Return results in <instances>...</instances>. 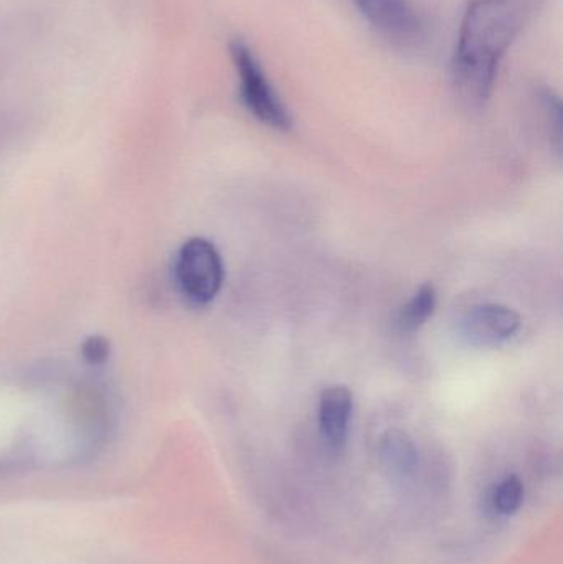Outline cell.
I'll return each mask as SVG.
<instances>
[{
	"label": "cell",
	"mask_w": 563,
	"mask_h": 564,
	"mask_svg": "<svg viewBox=\"0 0 563 564\" xmlns=\"http://www.w3.org/2000/svg\"><path fill=\"white\" fill-rule=\"evenodd\" d=\"M83 358L88 364L101 365L109 358V341L102 337H89L83 344L82 348Z\"/></svg>",
	"instance_id": "obj_10"
},
{
	"label": "cell",
	"mask_w": 563,
	"mask_h": 564,
	"mask_svg": "<svg viewBox=\"0 0 563 564\" xmlns=\"http://www.w3.org/2000/svg\"><path fill=\"white\" fill-rule=\"evenodd\" d=\"M522 500H524V486L516 476L506 477L492 492V506L502 516L518 512Z\"/></svg>",
	"instance_id": "obj_9"
},
{
	"label": "cell",
	"mask_w": 563,
	"mask_h": 564,
	"mask_svg": "<svg viewBox=\"0 0 563 564\" xmlns=\"http://www.w3.org/2000/svg\"><path fill=\"white\" fill-rule=\"evenodd\" d=\"M436 308V289L425 284L403 305L399 314V328L402 334H413L426 324Z\"/></svg>",
	"instance_id": "obj_7"
},
{
	"label": "cell",
	"mask_w": 563,
	"mask_h": 564,
	"mask_svg": "<svg viewBox=\"0 0 563 564\" xmlns=\"http://www.w3.org/2000/svg\"><path fill=\"white\" fill-rule=\"evenodd\" d=\"M521 328V317L501 304H481L469 308L458 322V335L466 345L492 348L511 340Z\"/></svg>",
	"instance_id": "obj_4"
},
{
	"label": "cell",
	"mask_w": 563,
	"mask_h": 564,
	"mask_svg": "<svg viewBox=\"0 0 563 564\" xmlns=\"http://www.w3.org/2000/svg\"><path fill=\"white\" fill-rule=\"evenodd\" d=\"M354 411L353 391L343 384L326 388L321 393L320 411V431L327 446L333 449H340L346 443L347 433H349L350 417Z\"/></svg>",
	"instance_id": "obj_5"
},
{
	"label": "cell",
	"mask_w": 563,
	"mask_h": 564,
	"mask_svg": "<svg viewBox=\"0 0 563 564\" xmlns=\"http://www.w3.org/2000/svg\"><path fill=\"white\" fill-rule=\"evenodd\" d=\"M230 55L240 82V99L245 108L268 128L288 131L293 124L290 111L264 75L263 66L247 42L237 39L230 43Z\"/></svg>",
	"instance_id": "obj_2"
},
{
	"label": "cell",
	"mask_w": 563,
	"mask_h": 564,
	"mask_svg": "<svg viewBox=\"0 0 563 564\" xmlns=\"http://www.w3.org/2000/svg\"><path fill=\"white\" fill-rule=\"evenodd\" d=\"M174 278L178 291L195 305L210 304L221 285L225 268L214 243L205 238H191L175 257Z\"/></svg>",
	"instance_id": "obj_3"
},
{
	"label": "cell",
	"mask_w": 563,
	"mask_h": 564,
	"mask_svg": "<svg viewBox=\"0 0 563 564\" xmlns=\"http://www.w3.org/2000/svg\"><path fill=\"white\" fill-rule=\"evenodd\" d=\"M535 0H469L453 56L459 98L479 106L491 95L502 56L524 26Z\"/></svg>",
	"instance_id": "obj_1"
},
{
	"label": "cell",
	"mask_w": 563,
	"mask_h": 564,
	"mask_svg": "<svg viewBox=\"0 0 563 564\" xmlns=\"http://www.w3.org/2000/svg\"><path fill=\"white\" fill-rule=\"evenodd\" d=\"M373 29L393 39H409L415 32V15L409 0H354Z\"/></svg>",
	"instance_id": "obj_6"
},
{
	"label": "cell",
	"mask_w": 563,
	"mask_h": 564,
	"mask_svg": "<svg viewBox=\"0 0 563 564\" xmlns=\"http://www.w3.org/2000/svg\"><path fill=\"white\" fill-rule=\"evenodd\" d=\"M383 463L390 470L399 474H407L413 469L416 464V451L412 441L403 433L390 431L380 444Z\"/></svg>",
	"instance_id": "obj_8"
}]
</instances>
